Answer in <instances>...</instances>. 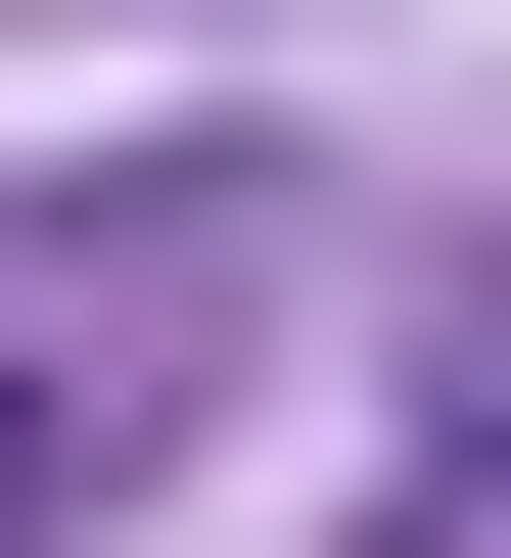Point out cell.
<instances>
[{"instance_id": "1", "label": "cell", "mask_w": 511, "mask_h": 558, "mask_svg": "<svg viewBox=\"0 0 511 558\" xmlns=\"http://www.w3.org/2000/svg\"><path fill=\"white\" fill-rule=\"evenodd\" d=\"M0 512H94V373H47V326H0Z\"/></svg>"}, {"instance_id": "2", "label": "cell", "mask_w": 511, "mask_h": 558, "mask_svg": "<svg viewBox=\"0 0 511 558\" xmlns=\"http://www.w3.org/2000/svg\"><path fill=\"white\" fill-rule=\"evenodd\" d=\"M465 465H511V279H465Z\"/></svg>"}, {"instance_id": "3", "label": "cell", "mask_w": 511, "mask_h": 558, "mask_svg": "<svg viewBox=\"0 0 511 558\" xmlns=\"http://www.w3.org/2000/svg\"><path fill=\"white\" fill-rule=\"evenodd\" d=\"M418 558H511V512H418Z\"/></svg>"}]
</instances>
